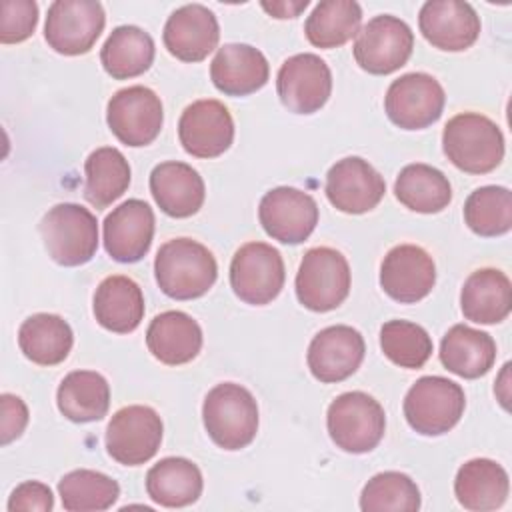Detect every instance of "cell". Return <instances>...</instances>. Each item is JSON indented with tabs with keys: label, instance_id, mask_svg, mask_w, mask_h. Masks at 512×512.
<instances>
[{
	"label": "cell",
	"instance_id": "6da1fadb",
	"mask_svg": "<svg viewBox=\"0 0 512 512\" xmlns=\"http://www.w3.org/2000/svg\"><path fill=\"white\" fill-rule=\"evenodd\" d=\"M154 276L166 296L194 300L214 286L218 264L204 244L192 238H174L160 246L154 258Z\"/></svg>",
	"mask_w": 512,
	"mask_h": 512
},
{
	"label": "cell",
	"instance_id": "7a4b0ae2",
	"mask_svg": "<svg viewBox=\"0 0 512 512\" xmlns=\"http://www.w3.org/2000/svg\"><path fill=\"white\" fill-rule=\"evenodd\" d=\"M442 150L458 170L486 174L500 166L504 158V136L488 116L462 112L444 126Z\"/></svg>",
	"mask_w": 512,
	"mask_h": 512
},
{
	"label": "cell",
	"instance_id": "3957f363",
	"mask_svg": "<svg viewBox=\"0 0 512 512\" xmlns=\"http://www.w3.org/2000/svg\"><path fill=\"white\" fill-rule=\"evenodd\" d=\"M202 420L216 446L224 450H240L256 438L258 404L244 386L222 382L206 394Z\"/></svg>",
	"mask_w": 512,
	"mask_h": 512
},
{
	"label": "cell",
	"instance_id": "277c9868",
	"mask_svg": "<svg viewBox=\"0 0 512 512\" xmlns=\"http://www.w3.org/2000/svg\"><path fill=\"white\" fill-rule=\"evenodd\" d=\"M40 234L48 256L60 266H82L98 248L96 216L72 202L52 206L40 220Z\"/></svg>",
	"mask_w": 512,
	"mask_h": 512
},
{
	"label": "cell",
	"instance_id": "5b68a950",
	"mask_svg": "<svg viewBox=\"0 0 512 512\" xmlns=\"http://www.w3.org/2000/svg\"><path fill=\"white\" fill-rule=\"evenodd\" d=\"M326 426L332 442L350 454L374 450L386 430V414L370 394L354 390L332 400L326 414Z\"/></svg>",
	"mask_w": 512,
	"mask_h": 512
},
{
	"label": "cell",
	"instance_id": "8992f818",
	"mask_svg": "<svg viewBox=\"0 0 512 512\" xmlns=\"http://www.w3.org/2000/svg\"><path fill=\"white\" fill-rule=\"evenodd\" d=\"M404 418L422 436H440L452 430L466 408L460 384L444 376L418 378L404 398Z\"/></svg>",
	"mask_w": 512,
	"mask_h": 512
},
{
	"label": "cell",
	"instance_id": "52a82bcc",
	"mask_svg": "<svg viewBox=\"0 0 512 512\" xmlns=\"http://www.w3.org/2000/svg\"><path fill=\"white\" fill-rule=\"evenodd\" d=\"M350 292V266L342 252L318 246L310 248L296 274L298 302L312 312L338 308Z\"/></svg>",
	"mask_w": 512,
	"mask_h": 512
},
{
	"label": "cell",
	"instance_id": "ba28073f",
	"mask_svg": "<svg viewBox=\"0 0 512 512\" xmlns=\"http://www.w3.org/2000/svg\"><path fill=\"white\" fill-rule=\"evenodd\" d=\"M286 270L280 252L266 242L240 246L230 262V286L234 294L252 306L272 302L284 288Z\"/></svg>",
	"mask_w": 512,
	"mask_h": 512
},
{
	"label": "cell",
	"instance_id": "9c48e42d",
	"mask_svg": "<svg viewBox=\"0 0 512 512\" xmlns=\"http://www.w3.org/2000/svg\"><path fill=\"white\" fill-rule=\"evenodd\" d=\"M412 48L414 34L410 26L392 14H380L368 20L356 34L352 52L362 70L382 76L402 68Z\"/></svg>",
	"mask_w": 512,
	"mask_h": 512
},
{
	"label": "cell",
	"instance_id": "30bf717a",
	"mask_svg": "<svg viewBox=\"0 0 512 512\" xmlns=\"http://www.w3.org/2000/svg\"><path fill=\"white\" fill-rule=\"evenodd\" d=\"M106 24L104 8L94 0H56L48 8L44 38L64 56L90 52Z\"/></svg>",
	"mask_w": 512,
	"mask_h": 512
},
{
	"label": "cell",
	"instance_id": "8fae6325",
	"mask_svg": "<svg viewBox=\"0 0 512 512\" xmlns=\"http://www.w3.org/2000/svg\"><path fill=\"white\" fill-rule=\"evenodd\" d=\"M162 432V418L154 408L124 406L106 426V450L118 464L140 466L158 452Z\"/></svg>",
	"mask_w": 512,
	"mask_h": 512
},
{
	"label": "cell",
	"instance_id": "7c38bea8",
	"mask_svg": "<svg viewBox=\"0 0 512 512\" xmlns=\"http://www.w3.org/2000/svg\"><path fill=\"white\" fill-rule=\"evenodd\" d=\"M446 94L440 82L426 72L396 78L384 96V110L402 130H422L434 124L444 110Z\"/></svg>",
	"mask_w": 512,
	"mask_h": 512
},
{
	"label": "cell",
	"instance_id": "4fadbf2b",
	"mask_svg": "<svg viewBox=\"0 0 512 512\" xmlns=\"http://www.w3.org/2000/svg\"><path fill=\"white\" fill-rule=\"evenodd\" d=\"M110 132L126 146L138 148L156 140L162 130V102L146 86H128L118 90L106 108Z\"/></svg>",
	"mask_w": 512,
	"mask_h": 512
},
{
	"label": "cell",
	"instance_id": "5bb4252c",
	"mask_svg": "<svg viewBox=\"0 0 512 512\" xmlns=\"http://www.w3.org/2000/svg\"><path fill=\"white\" fill-rule=\"evenodd\" d=\"M276 90L284 108L294 114H314L330 98L332 72L328 64L310 52L294 54L278 70Z\"/></svg>",
	"mask_w": 512,
	"mask_h": 512
},
{
	"label": "cell",
	"instance_id": "9a60e30c",
	"mask_svg": "<svg viewBox=\"0 0 512 512\" xmlns=\"http://www.w3.org/2000/svg\"><path fill=\"white\" fill-rule=\"evenodd\" d=\"M258 218L270 238L282 244H300L318 224V204L298 188L278 186L262 196Z\"/></svg>",
	"mask_w": 512,
	"mask_h": 512
},
{
	"label": "cell",
	"instance_id": "2e32d148",
	"mask_svg": "<svg viewBox=\"0 0 512 512\" xmlns=\"http://www.w3.org/2000/svg\"><path fill=\"white\" fill-rule=\"evenodd\" d=\"M178 138L188 154L216 158L232 146L234 120L222 102L196 100L184 108L178 120Z\"/></svg>",
	"mask_w": 512,
	"mask_h": 512
},
{
	"label": "cell",
	"instance_id": "e0dca14e",
	"mask_svg": "<svg viewBox=\"0 0 512 512\" xmlns=\"http://www.w3.org/2000/svg\"><path fill=\"white\" fill-rule=\"evenodd\" d=\"M328 202L346 214H364L380 204L386 192L384 178L360 156L338 160L326 174Z\"/></svg>",
	"mask_w": 512,
	"mask_h": 512
},
{
	"label": "cell",
	"instance_id": "ac0fdd59",
	"mask_svg": "<svg viewBox=\"0 0 512 512\" xmlns=\"http://www.w3.org/2000/svg\"><path fill=\"white\" fill-rule=\"evenodd\" d=\"M436 284L432 256L416 244H398L382 260L380 286L400 304H414L426 298Z\"/></svg>",
	"mask_w": 512,
	"mask_h": 512
},
{
	"label": "cell",
	"instance_id": "d6986e66",
	"mask_svg": "<svg viewBox=\"0 0 512 512\" xmlns=\"http://www.w3.org/2000/svg\"><path fill=\"white\" fill-rule=\"evenodd\" d=\"M366 344L362 334L344 324L320 330L306 354L312 376L324 384H334L350 378L362 364Z\"/></svg>",
	"mask_w": 512,
	"mask_h": 512
},
{
	"label": "cell",
	"instance_id": "ffe728a7",
	"mask_svg": "<svg viewBox=\"0 0 512 512\" xmlns=\"http://www.w3.org/2000/svg\"><path fill=\"white\" fill-rule=\"evenodd\" d=\"M104 248L116 262L132 264L142 260L154 236V212L138 198H130L116 206L102 224Z\"/></svg>",
	"mask_w": 512,
	"mask_h": 512
},
{
	"label": "cell",
	"instance_id": "44dd1931",
	"mask_svg": "<svg viewBox=\"0 0 512 512\" xmlns=\"http://www.w3.org/2000/svg\"><path fill=\"white\" fill-rule=\"evenodd\" d=\"M422 36L438 50L462 52L480 36V16L468 2L430 0L420 8Z\"/></svg>",
	"mask_w": 512,
	"mask_h": 512
},
{
	"label": "cell",
	"instance_id": "7402d4cb",
	"mask_svg": "<svg viewBox=\"0 0 512 512\" xmlns=\"http://www.w3.org/2000/svg\"><path fill=\"white\" fill-rule=\"evenodd\" d=\"M166 50L182 62L204 60L220 40V26L212 10L202 4H184L174 10L162 32Z\"/></svg>",
	"mask_w": 512,
	"mask_h": 512
},
{
	"label": "cell",
	"instance_id": "603a6c76",
	"mask_svg": "<svg viewBox=\"0 0 512 512\" xmlns=\"http://www.w3.org/2000/svg\"><path fill=\"white\" fill-rule=\"evenodd\" d=\"M150 192L158 208L172 218L196 214L206 196L202 176L186 162L168 160L154 166L150 174Z\"/></svg>",
	"mask_w": 512,
	"mask_h": 512
},
{
	"label": "cell",
	"instance_id": "cb8c5ba5",
	"mask_svg": "<svg viewBox=\"0 0 512 512\" xmlns=\"http://www.w3.org/2000/svg\"><path fill=\"white\" fill-rule=\"evenodd\" d=\"M270 76L266 56L248 44H224L210 64L212 84L226 96H248Z\"/></svg>",
	"mask_w": 512,
	"mask_h": 512
},
{
	"label": "cell",
	"instance_id": "d4e9b609",
	"mask_svg": "<svg viewBox=\"0 0 512 512\" xmlns=\"http://www.w3.org/2000/svg\"><path fill=\"white\" fill-rule=\"evenodd\" d=\"M146 346L162 364L180 366L198 356L202 348V328L186 312L166 310L150 322Z\"/></svg>",
	"mask_w": 512,
	"mask_h": 512
},
{
	"label": "cell",
	"instance_id": "484cf974",
	"mask_svg": "<svg viewBox=\"0 0 512 512\" xmlns=\"http://www.w3.org/2000/svg\"><path fill=\"white\" fill-rule=\"evenodd\" d=\"M460 308L466 320L476 324H498L512 310L510 278L496 268L472 272L460 292Z\"/></svg>",
	"mask_w": 512,
	"mask_h": 512
},
{
	"label": "cell",
	"instance_id": "4316f807",
	"mask_svg": "<svg viewBox=\"0 0 512 512\" xmlns=\"http://www.w3.org/2000/svg\"><path fill=\"white\" fill-rule=\"evenodd\" d=\"M92 308L102 328L128 334L136 330L144 318V296L132 278L114 274L98 284Z\"/></svg>",
	"mask_w": 512,
	"mask_h": 512
},
{
	"label": "cell",
	"instance_id": "83f0119b",
	"mask_svg": "<svg viewBox=\"0 0 512 512\" xmlns=\"http://www.w3.org/2000/svg\"><path fill=\"white\" fill-rule=\"evenodd\" d=\"M506 470L490 458H474L462 464L454 478V494L460 506L472 512L500 508L508 498Z\"/></svg>",
	"mask_w": 512,
	"mask_h": 512
},
{
	"label": "cell",
	"instance_id": "f1b7e54d",
	"mask_svg": "<svg viewBox=\"0 0 512 512\" xmlns=\"http://www.w3.org/2000/svg\"><path fill=\"white\" fill-rule=\"evenodd\" d=\"M496 360V342L490 334L470 328L466 324H454L440 342V362L444 368L460 378L484 376Z\"/></svg>",
	"mask_w": 512,
	"mask_h": 512
},
{
	"label": "cell",
	"instance_id": "f546056e",
	"mask_svg": "<svg viewBox=\"0 0 512 512\" xmlns=\"http://www.w3.org/2000/svg\"><path fill=\"white\" fill-rule=\"evenodd\" d=\"M200 468L180 456H168L156 462L146 474L148 496L166 508H182L194 504L202 494Z\"/></svg>",
	"mask_w": 512,
	"mask_h": 512
},
{
	"label": "cell",
	"instance_id": "4dcf8cb0",
	"mask_svg": "<svg viewBox=\"0 0 512 512\" xmlns=\"http://www.w3.org/2000/svg\"><path fill=\"white\" fill-rule=\"evenodd\" d=\"M74 334L70 324L58 314H32L18 330V346L22 354L38 366H56L64 362L72 350Z\"/></svg>",
	"mask_w": 512,
	"mask_h": 512
},
{
	"label": "cell",
	"instance_id": "1f68e13d",
	"mask_svg": "<svg viewBox=\"0 0 512 512\" xmlns=\"http://www.w3.org/2000/svg\"><path fill=\"white\" fill-rule=\"evenodd\" d=\"M58 410L64 418L84 424L102 420L110 408V386L94 370H74L64 376L56 392Z\"/></svg>",
	"mask_w": 512,
	"mask_h": 512
},
{
	"label": "cell",
	"instance_id": "d6a6232c",
	"mask_svg": "<svg viewBox=\"0 0 512 512\" xmlns=\"http://www.w3.org/2000/svg\"><path fill=\"white\" fill-rule=\"evenodd\" d=\"M154 40L138 26H118L100 50V62L114 80H128L144 74L154 62Z\"/></svg>",
	"mask_w": 512,
	"mask_h": 512
},
{
	"label": "cell",
	"instance_id": "836d02e7",
	"mask_svg": "<svg viewBox=\"0 0 512 512\" xmlns=\"http://www.w3.org/2000/svg\"><path fill=\"white\" fill-rule=\"evenodd\" d=\"M394 194L412 212L436 214L450 204L452 186L438 168L416 162L400 170L394 182Z\"/></svg>",
	"mask_w": 512,
	"mask_h": 512
},
{
	"label": "cell",
	"instance_id": "e575fe53",
	"mask_svg": "<svg viewBox=\"0 0 512 512\" xmlns=\"http://www.w3.org/2000/svg\"><path fill=\"white\" fill-rule=\"evenodd\" d=\"M84 198L96 210L110 206L130 186V164L118 148L102 146L84 162Z\"/></svg>",
	"mask_w": 512,
	"mask_h": 512
},
{
	"label": "cell",
	"instance_id": "d590c367",
	"mask_svg": "<svg viewBox=\"0 0 512 512\" xmlns=\"http://www.w3.org/2000/svg\"><path fill=\"white\" fill-rule=\"evenodd\" d=\"M362 8L354 0H322L304 24L308 42L316 48H338L360 32Z\"/></svg>",
	"mask_w": 512,
	"mask_h": 512
},
{
	"label": "cell",
	"instance_id": "8d00e7d4",
	"mask_svg": "<svg viewBox=\"0 0 512 512\" xmlns=\"http://www.w3.org/2000/svg\"><path fill=\"white\" fill-rule=\"evenodd\" d=\"M58 494L68 512H98L112 508L120 496V486L102 472L80 468L60 478Z\"/></svg>",
	"mask_w": 512,
	"mask_h": 512
},
{
	"label": "cell",
	"instance_id": "74e56055",
	"mask_svg": "<svg viewBox=\"0 0 512 512\" xmlns=\"http://www.w3.org/2000/svg\"><path fill=\"white\" fill-rule=\"evenodd\" d=\"M464 222L484 238L506 234L512 228V192L504 186L476 188L464 202Z\"/></svg>",
	"mask_w": 512,
	"mask_h": 512
},
{
	"label": "cell",
	"instance_id": "f35d334b",
	"mask_svg": "<svg viewBox=\"0 0 512 512\" xmlns=\"http://www.w3.org/2000/svg\"><path fill=\"white\" fill-rule=\"evenodd\" d=\"M360 508L364 512H416L420 508V490L408 474L380 472L364 484Z\"/></svg>",
	"mask_w": 512,
	"mask_h": 512
},
{
	"label": "cell",
	"instance_id": "ab89813d",
	"mask_svg": "<svg viewBox=\"0 0 512 512\" xmlns=\"http://www.w3.org/2000/svg\"><path fill=\"white\" fill-rule=\"evenodd\" d=\"M380 348L396 366L418 370L432 356V338L420 324L388 320L380 328Z\"/></svg>",
	"mask_w": 512,
	"mask_h": 512
},
{
	"label": "cell",
	"instance_id": "60d3db41",
	"mask_svg": "<svg viewBox=\"0 0 512 512\" xmlns=\"http://www.w3.org/2000/svg\"><path fill=\"white\" fill-rule=\"evenodd\" d=\"M38 24L34 0H4L0 6V42L18 44L32 36Z\"/></svg>",
	"mask_w": 512,
	"mask_h": 512
},
{
	"label": "cell",
	"instance_id": "b9f144b4",
	"mask_svg": "<svg viewBox=\"0 0 512 512\" xmlns=\"http://www.w3.org/2000/svg\"><path fill=\"white\" fill-rule=\"evenodd\" d=\"M52 508H54L52 490L44 482H36V480H26L18 484L8 498L10 512H16V510L48 512Z\"/></svg>",
	"mask_w": 512,
	"mask_h": 512
},
{
	"label": "cell",
	"instance_id": "7bdbcfd3",
	"mask_svg": "<svg viewBox=\"0 0 512 512\" xmlns=\"http://www.w3.org/2000/svg\"><path fill=\"white\" fill-rule=\"evenodd\" d=\"M2 444H10L12 440L20 438L26 424H28V408L22 398L14 394H2Z\"/></svg>",
	"mask_w": 512,
	"mask_h": 512
},
{
	"label": "cell",
	"instance_id": "ee69618b",
	"mask_svg": "<svg viewBox=\"0 0 512 512\" xmlns=\"http://www.w3.org/2000/svg\"><path fill=\"white\" fill-rule=\"evenodd\" d=\"M260 6L270 16L284 20V18H296L302 10H306L308 0H298V2H292V0H288V2H282V0L280 2H260Z\"/></svg>",
	"mask_w": 512,
	"mask_h": 512
},
{
	"label": "cell",
	"instance_id": "f6af8a7d",
	"mask_svg": "<svg viewBox=\"0 0 512 512\" xmlns=\"http://www.w3.org/2000/svg\"><path fill=\"white\" fill-rule=\"evenodd\" d=\"M508 372H510V364H504L502 372H500V378H498V384L494 386V392L500 400V404L508 410V400H510V392H508Z\"/></svg>",
	"mask_w": 512,
	"mask_h": 512
}]
</instances>
